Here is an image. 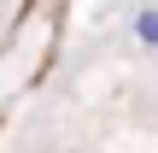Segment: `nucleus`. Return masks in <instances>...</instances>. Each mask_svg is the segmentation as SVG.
Instances as JSON below:
<instances>
[{
    "mask_svg": "<svg viewBox=\"0 0 158 153\" xmlns=\"http://www.w3.org/2000/svg\"><path fill=\"white\" fill-rule=\"evenodd\" d=\"M129 29H135V41H141V47H152V53H158V6H141Z\"/></svg>",
    "mask_w": 158,
    "mask_h": 153,
    "instance_id": "obj_1",
    "label": "nucleus"
}]
</instances>
